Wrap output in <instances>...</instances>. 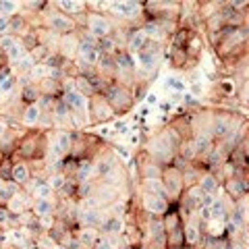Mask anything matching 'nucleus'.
<instances>
[{
    "instance_id": "nucleus-36",
    "label": "nucleus",
    "mask_w": 249,
    "mask_h": 249,
    "mask_svg": "<svg viewBox=\"0 0 249 249\" xmlns=\"http://www.w3.org/2000/svg\"><path fill=\"white\" fill-rule=\"evenodd\" d=\"M23 27H25V21H23L21 17H11L9 19V34H17V31H21Z\"/></svg>"
},
{
    "instance_id": "nucleus-28",
    "label": "nucleus",
    "mask_w": 249,
    "mask_h": 249,
    "mask_svg": "<svg viewBox=\"0 0 249 249\" xmlns=\"http://www.w3.org/2000/svg\"><path fill=\"white\" fill-rule=\"evenodd\" d=\"M162 170H164V166H160L158 162H154L152 158L145 162V166H143V178H160L162 177Z\"/></svg>"
},
{
    "instance_id": "nucleus-11",
    "label": "nucleus",
    "mask_w": 249,
    "mask_h": 249,
    "mask_svg": "<svg viewBox=\"0 0 249 249\" xmlns=\"http://www.w3.org/2000/svg\"><path fill=\"white\" fill-rule=\"evenodd\" d=\"M147 42H150V37H147V34H145L142 27L133 29V31L129 34V37H127V52H131V54L142 52V50L145 48Z\"/></svg>"
},
{
    "instance_id": "nucleus-19",
    "label": "nucleus",
    "mask_w": 249,
    "mask_h": 249,
    "mask_svg": "<svg viewBox=\"0 0 249 249\" xmlns=\"http://www.w3.org/2000/svg\"><path fill=\"white\" fill-rule=\"evenodd\" d=\"M100 239V231L98 229H91V227H81L79 232H77V241L85 247V249H89L93 247V243Z\"/></svg>"
},
{
    "instance_id": "nucleus-30",
    "label": "nucleus",
    "mask_w": 249,
    "mask_h": 249,
    "mask_svg": "<svg viewBox=\"0 0 249 249\" xmlns=\"http://www.w3.org/2000/svg\"><path fill=\"white\" fill-rule=\"evenodd\" d=\"M17 191H19V185H15L13 181H6L2 187H0V204L6 206V201H9Z\"/></svg>"
},
{
    "instance_id": "nucleus-26",
    "label": "nucleus",
    "mask_w": 249,
    "mask_h": 249,
    "mask_svg": "<svg viewBox=\"0 0 249 249\" xmlns=\"http://www.w3.org/2000/svg\"><path fill=\"white\" fill-rule=\"evenodd\" d=\"M52 119H54V121H58V123L71 121V110H69L67 104L62 102V100L54 102V106H52Z\"/></svg>"
},
{
    "instance_id": "nucleus-3",
    "label": "nucleus",
    "mask_w": 249,
    "mask_h": 249,
    "mask_svg": "<svg viewBox=\"0 0 249 249\" xmlns=\"http://www.w3.org/2000/svg\"><path fill=\"white\" fill-rule=\"evenodd\" d=\"M71 147H73V133H69V131H56L50 143V162L58 164L71 152Z\"/></svg>"
},
{
    "instance_id": "nucleus-44",
    "label": "nucleus",
    "mask_w": 249,
    "mask_h": 249,
    "mask_svg": "<svg viewBox=\"0 0 249 249\" xmlns=\"http://www.w3.org/2000/svg\"><path fill=\"white\" fill-rule=\"evenodd\" d=\"M119 249H133V247H131V245H127V247H119Z\"/></svg>"
},
{
    "instance_id": "nucleus-37",
    "label": "nucleus",
    "mask_w": 249,
    "mask_h": 249,
    "mask_svg": "<svg viewBox=\"0 0 249 249\" xmlns=\"http://www.w3.org/2000/svg\"><path fill=\"white\" fill-rule=\"evenodd\" d=\"M17 42V37L11 36V34H6V36H0V52H6L11 48V46Z\"/></svg>"
},
{
    "instance_id": "nucleus-34",
    "label": "nucleus",
    "mask_w": 249,
    "mask_h": 249,
    "mask_svg": "<svg viewBox=\"0 0 249 249\" xmlns=\"http://www.w3.org/2000/svg\"><path fill=\"white\" fill-rule=\"evenodd\" d=\"M65 181H67V177L62 175V173H54V175H50V177H48V181H46V183H48V185L52 187V189H54V193H56V191L60 189V187L65 185Z\"/></svg>"
},
{
    "instance_id": "nucleus-5",
    "label": "nucleus",
    "mask_w": 249,
    "mask_h": 249,
    "mask_svg": "<svg viewBox=\"0 0 249 249\" xmlns=\"http://www.w3.org/2000/svg\"><path fill=\"white\" fill-rule=\"evenodd\" d=\"M60 100L67 104V108L73 114H85V112L89 110V98L81 96V93L75 91V89H65V91H62V98Z\"/></svg>"
},
{
    "instance_id": "nucleus-41",
    "label": "nucleus",
    "mask_w": 249,
    "mask_h": 249,
    "mask_svg": "<svg viewBox=\"0 0 249 249\" xmlns=\"http://www.w3.org/2000/svg\"><path fill=\"white\" fill-rule=\"evenodd\" d=\"M9 34V17H0V36Z\"/></svg>"
},
{
    "instance_id": "nucleus-6",
    "label": "nucleus",
    "mask_w": 249,
    "mask_h": 249,
    "mask_svg": "<svg viewBox=\"0 0 249 249\" xmlns=\"http://www.w3.org/2000/svg\"><path fill=\"white\" fill-rule=\"evenodd\" d=\"M112 31V21L108 17H102V15H89L88 19V34L96 40H102V37H108Z\"/></svg>"
},
{
    "instance_id": "nucleus-38",
    "label": "nucleus",
    "mask_w": 249,
    "mask_h": 249,
    "mask_svg": "<svg viewBox=\"0 0 249 249\" xmlns=\"http://www.w3.org/2000/svg\"><path fill=\"white\" fill-rule=\"evenodd\" d=\"M34 58L29 56V54H25V56H21V60L17 62V67H19V71H31V69H34Z\"/></svg>"
},
{
    "instance_id": "nucleus-33",
    "label": "nucleus",
    "mask_w": 249,
    "mask_h": 249,
    "mask_svg": "<svg viewBox=\"0 0 249 249\" xmlns=\"http://www.w3.org/2000/svg\"><path fill=\"white\" fill-rule=\"evenodd\" d=\"M11 170H13V160L2 156V160H0V178H2L4 183L11 181Z\"/></svg>"
},
{
    "instance_id": "nucleus-20",
    "label": "nucleus",
    "mask_w": 249,
    "mask_h": 249,
    "mask_svg": "<svg viewBox=\"0 0 249 249\" xmlns=\"http://www.w3.org/2000/svg\"><path fill=\"white\" fill-rule=\"evenodd\" d=\"M231 124H232V121H231L229 114H218L214 124H212V133H210V135H212V137H224L229 133Z\"/></svg>"
},
{
    "instance_id": "nucleus-42",
    "label": "nucleus",
    "mask_w": 249,
    "mask_h": 249,
    "mask_svg": "<svg viewBox=\"0 0 249 249\" xmlns=\"http://www.w3.org/2000/svg\"><path fill=\"white\" fill-rule=\"evenodd\" d=\"M116 131H121V133H123V131H127V127H124V123H119V124H116Z\"/></svg>"
},
{
    "instance_id": "nucleus-21",
    "label": "nucleus",
    "mask_w": 249,
    "mask_h": 249,
    "mask_svg": "<svg viewBox=\"0 0 249 249\" xmlns=\"http://www.w3.org/2000/svg\"><path fill=\"white\" fill-rule=\"evenodd\" d=\"M40 121H42V108L37 106V102L29 104L25 112H23V124L25 127H36V124H40Z\"/></svg>"
},
{
    "instance_id": "nucleus-14",
    "label": "nucleus",
    "mask_w": 249,
    "mask_h": 249,
    "mask_svg": "<svg viewBox=\"0 0 249 249\" xmlns=\"http://www.w3.org/2000/svg\"><path fill=\"white\" fill-rule=\"evenodd\" d=\"M114 65H116V73H127L137 67V58L131 52H119L114 56Z\"/></svg>"
},
{
    "instance_id": "nucleus-31",
    "label": "nucleus",
    "mask_w": 249,
    "mask_h": 249,
    "mask_svg": "<svg viewBox=\"0 0 249 249\" xmlns=\"http://www.w3.org/2000/svg\"><path fill=\"white\" fill-rule=\"evenodd\" d=\"M73 89H75V91H79L81 96H85V98H88V96H93V93H96V89L91 88L89 81L85 79L83 75H81V77H77V79H75V88H73Z\"/></svg>"
},
{
    "instance_id": "nucleus-9",
    "label": "nucleus",
    "mask_w": 249,
    "mask_h": 249,
    "mask_svg": "<svg viewBox=\"0 0 249 249\" xmlns=\"http://www.w3.org/2000/svg\"><path fill=\"white\" fill-rule=\"evenodd\" d=\"M143 208L147 210V212L152 214H166L170 210V201L160 197V196H152V193H143Z\"/></svg>"
},
{
    "instance_id": "nucleus-13",
    "label": "nucleus",
    "mask_w": 249,
    "mask_h": 249,
    "mask_svg": "<svg viewBox=\"0 0 249 249\" xmlns=\"http://www.w3.org/2000/svg\"><path fill=\"white\" fill-rule=\"evenodd\" d=\"M6 210H9L13 216H19L23 212H27V210H29L27 196H25V193H21V191H17L9 201H6Z\"/></svg>"
},
{
    "instance_id": "nucleus-23",
    "label": "nucleus",
    "mask_w": 249,
    "mask_h": 249,
    "mask_svg": "<svg viewBox=\"0 0 249 249\" xmlns=\"http://www.w3.org/2000/svg\"><path fill=\"white\" fill-rule=\"evenodd\" d=\"M206 232L210 239H224V235H227V224H224V220H208L206 222Z\"/></svg>"
},
{
    "instance_id": "nucleus-7",
    "label": "nucleus",
    "mask_w": 249,
    "mask_h": 249,
    "mask_svg": "<svg viewBox=\"0 0 249 249\" xmlns=\"http://www.w3.org/2000/svg\"><path fill=\"white\" fill-rule=\"evenodd\" d=\"M89 112H91V121L93 123H100V121H110L114 116V110L110 108V104L104 100V96H96L93 98V102L89 104Z\"/></svg>"
},
{
    "instance_id": "nucleus-2",
    "label": "nucleus",
    "mask_w": 249,
    "mask_h": 249,
    "mask_svg": "<svg viewBox=\"0 0 249 249\" xmlns=\"http://www.w3.org/2000/svg\"><path fill=\"white\" fill-rule=\"evenodd\" d=\"M104 100L110 108L116 112V110H127V108L133 104V96L129 93L127 88H123V85H108L104 89Z\"/></svg>"
},
{
    "instance_id": "nucleus-35",
    "label": "nucleus",
    "mask_w": 249,
    "mask_h": 249,
    "mask_svg": "<svg viewBox=\"0 0 249 249\" xmlns=\"http://www.w3.org/2000/svg\"><path fill=\"white\" fill-rule=\"evenodd\" d=\"M166 89H170L173 93H181V91H185V83L178 79V77H170L166 81Z\"/></svg>"
},
{
    "instance_id": "nucleus-39",
    "label": "nucleus",
    "mask_w": 249,
    "mask_h": 249,
    "mask_svg": "<svg viewBox=\"0 0 249 249\" xmlns=\"http://www.w3.org/2000/svg\"><path fill=\"white\" fill-rule=\"evenodd\" d=\"M91 249H116L114 243H112V239H108V237H100L96 243H93Z\"/></svg>"
},
{
    "instance_id": "nucleus-29",
    "label": "nucleus",
    "mask_w": 249,
    "mask_h": 249,
    "mask_svg": "<svg viewBox=\"0 0 249 249\" xmlns=\"http://www.w3.org/2000/svg\"><path fill=\"white\" fill-rule=\"evenodd\" d=\"M31 196H34V199H52L54 197V189L44 181V183L37 185L34 191H31Z\"/></svg>"
},
{
    "instance_id": "nucleus-43",
    "label": "nucleus",
    "mask_w": 249,
    "mask_h": 249,
    "mask_svg": "<svg viewBox=\"0 0 249 249\" xmlns=\"http://www.w3.org/2000/svg\"><path fill=\"white\" fill-rule=\"evenodd\" d=\"M52 249H67V247H65V245H54Z\"/></svg>"
},
{
    "instance_id": "nucleus-10",
    "label": "nucleus",
    "mask_w": 249,
    "mask_h": 249,
    "mask_svg": "<svg viewBox=\"0 0 249 249\" xmlns=\"http://www.w3.org/2000/svg\"><path fill=\"white\" fill-rule=\"evenodd\" d=\"M108 6H110L112 15H119V17H137L139 13H142V2H108Z\"/></svg>"
},
{
    "instance_id": "nucleus-1",
    "label": "nucleus",
    "mask_w": 249,
    "mask_h": 249,
    "mask_svg": "<svg viewBox=\"0 0 249 249\" xmlns=\"http://www.w3.org/2000/svg\"><path fill=\"white\" fill-rule=\"evenodd\" d=\"M162 185H164V191H166V199H178L181 197V193L185 191L183 189V173L175 166H168L162 170Z\"/></svg>"
},
{
    "instance_id": "nucleus-40",
    "label": "nucleus",
    "mask_w": 249,
    "mask_h": 249,
    "mask_svg": "<svg viewBox=\"0 0 249 249\" xmlns=\"http://www.w3.org/2000/svg\"><path fill=\"white\" fill-rule=\"evenodd\" d=\"M9 77H13V71H11L9 67H2V69H0V85H2L6 79H9Z\"/></svg>"
},
{
    "instance_id": "nucleus-4",
    "label": "nucleus",
    "mask_w": 249,
    "mask_h": 249,
    "mask_svg": "<svg viewBox=\"0 0 249 249\" xmlns=\"http://www.w3.org/2000/svg\"><path fill=\"white\" fill-rule=\"evenodd\" d=\"M106 210L100 208H79L77 210V222L81 227H91V229H100L106 222Z\"/></svg>"
},
{
    "instance_id": "nucleus-12",
    "label": "nucleus",
    "mask_w": 249,
    "mask_h": 249,
    "mask_svg": "<svg viewBox=\"0 0 249 249\" xmlns=\"http://www.w3.org/2000/svg\"><path fill=\"white\" fill-rule=\"evenodd\" d=\"M201 241V231L197 222H187L183 227V245L187 247H197Z\"/></svg>"
},
{
    "instance_id": "nucleus-27",
    "label": "nucleus",
    "mask_w": 249,
    "mask_h": 249,
    "mask_svg": "<svg viewBox=\"0 0 249 249\" xmlns=\"http://www.w3.org/2000/svg\"><path fill=\"white\" fill-rule=\"evenodd\" d=\"M25 54H27V50H25V46H23V42H15L13 46H11V48L9 50H6L4 52V56H6V60H9V62H19L21 60V56H25Z\"/></svg>"
},
{
    "instance_id": "nucleus-18",
    "label": "nucleus",
    "mask_w": 249,
    "mask_h": 249,
    "mask_svg": "<svg viewBox=\"0 0 249 249\" xmlns=\"http://www.w3.org/2000/svg\"><path fill=\"white\" fill-rule=\"evenodd\" d=\"M31 214L37 216V218H42V216H52L54 212V201L52 199H34L31 201Z\"/></svg>"
},
{
    "instance_id": "nucleus-22",
    "label": "nucleus",
    "mask_w": 249,
    "mask_h": 249,
    "mask_svg": "<svg viewBox=\"0 0 249 249\" xmlns=\"http://www.w3.org/2000/svg\"><path fill=\"white\" fill-rule=\"evenodd\" d=\"M100 229H102L104 237H108V239H110L112 235H114V237H119L121 232H123V220H121V218H116V216L106 218V222H104Z\"/></svg>"
},
{
    "instance_id": "nucleus-32",
    "label": "nucleus",
    "mask_w": 249,
    "mask_h": 249,
    "mask_svg": "<svg viewBox=\"0 0 249 249\" xmlns=\"http://www.w3.org/2000/svg\"><path fill=\"white\" fill-rule=\"evenodd\" d=\"M23 100H27L29 104H36L40 100V85H27L23 89Z\"/></svg>"
},
{
    "instance_id": "nucleus-24",
    "label": "nucleus",
    "mask_w": 249,
    "mask_h": 249,
    "mask_svg": "<svg viewBox=\"0 0 249 249\" xmlns=\"http://www.w3.org/2000/svg\"><path fill=\"white\" fill-rule=\"evenodd\" d=\"M75 181L77 183H88L89 178L96 175L93 173V160H81L79 166H77V173H75Z\"/></svg>"
},
{
    "instance_id": "nucleus-15",
    "label": "nucleus",
    "mask_w": 249,
    "mask_h": 249,
    "mask_svg": "<svg viewBox=\"0 0 249 249\" xmlns=\"http://www.w3.org/2000/svg\"><path fill=\"white\" fill-rule=\"evenodd\" d=\"M196 185L199 187L201 193H212V196H216L218 193V187H220V183H218V178L212 175V173H204L197 177Z\"/></svg>"
},
{
    "instance_id": "nucleus-8",
    "label": "nucleus",
    "mask_w": 249,
    "mask_h": 249,
    "mask_svg": "<svg viewBox=\"0 0 249 249\" xmlns=\"http://www.w3.org/2000/svg\"><path fill=\"white\" fill-rule=\"evenodd\" d=\"M75 25H77V23L71 17L62 15V13H52L48 17V27L52 31H58V34H73Z\"/></svg>"
},
{
    "instance_id": "nucleus-17",
    "label": "nucleus",
    "mask_w": 249,
    "mask_h": 249,
    "mask_svg": "<svg viewBox=\"0 0 249 249\" xmlns=\"http://www.w3.org/2000/svg\"><path fill=\"white\" fill-rule=\"evenodd\" d=\"M29 168L25 162H13V170H11V181L15 185H27L29 181Z\"/></svg>"
},
{
    "instance_id": "nucleus-16",
    "label": "nucleus",
    "mask_w": 249,
    "mask_h": 249,
    "mask_svg": "<svg viewBox=\"0 0 249 249\" xmlns=\"http://www.w3.org/2000/svg\"><path fill=\"white\" fill-rule=\"evenodd\" d=\"M100 56H102V54H100L96 48H83V46H79V50H77V60H79V65L85 69L98 65Z\"/></svg>"
},
{
    "instance_id": "nucleus-25",
    "label": "nucleus",
    "mask_w": 249,
    "mask_h": 249,
    "mask_svg": "<svg viewBox=\"0 0 249 249\" xmlns=\"http://www.w3.org/2000/svg\"><path fill=\"white\" fill-rule=\"evenodd\" d=\"M56 6H60V13L62 15H79L85 11V6H88V2H75V0H60V2H56Z\"/></svg>"
}]
</instances>
